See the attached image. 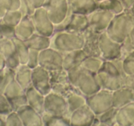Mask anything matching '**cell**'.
Masks as SVG:
<instances>
[{
	"label": "cell",
	"instance_id": "6da1fadb",
	"mask_svg": "<svg viewBox=\"0 0 134 126\" xmlns=\"http://www.w3.org/2000/svg\"><path fill=\"white\" fill-rule=\"evenodd\" d=\"M126 76L121 58L105 60L96 73L100 88L111 92L124 86Z\"/></svg>",
	"mask_w": 134,
	"mask_h": 126
},
{
	"label": "cell",
	"instance_id": "7a4b0ae2",
	"mask_svg": "<svg viewBox=\"0 0 134 126\" xmlns=\"http://www.w3.org/2000/svg\"><path fill=\"white\" fill-rule=\"evenodd\" d=\"M134 27V16L129 9H124L115 15L105 31L110 38L118 43H122L131 33Z\"/></svg>",
	"mask_w": 134,
	"mask_h": 126
},
{
	"label": "cell",
	"instance_id": "3957f363",
	"mask_svg": "<svg viewBox=\"0 0 134 126\" xmlns=\"http://www.w3.org/2000/svg\"><path fill=\"white\" fill-rule=\"evenodd\" d=\"M70 82L84 96L92 95L100 89L96 74L91 73L81 67L67 71Z\"/></svg>",
	"mask_w": 134,
	"mask_h": 126
},
{
	"label": "cell",
	"instance_id": "277c9868",
	"mask_svg": "<svg viewBox=\"0 0 134 126\" xmlns=\"http://www.w3.org/2000/svg\"><path fill=\"white\" fill-rule=\"evenodd\" d=\"M83 45L82 33H74L66 31L54 32L51 36L50 47L61 53L82 49Z\"/></svg>",
	"mask_w": 134,
	"mask_h": 126
},
{
	"label": "cell",
	"instance_id": "5b68a950",
	"mask_svg": "<svg viewBox=\"0 0 134 126\" xmlns=\"http://www.w3.org/2000/svg\"><path fill=\"white\" fill-rule=\"evenodd\" d=\"M89 27L87 15L74 13L69 10L64 20L59 24L55 25V31H66L74 33H82Z\"/></svg>",
	"mask_w": 134,
	"mask_h": 126
},
{
	"label": "cell",
	"instance_id": "8992f818",
	"mask_svg": "<svg viewBox=\"0 0 134 126\" xmlns=\"http://www.w3.org/2000/svg\"><path fill=\"white\" fill-rule=\"evenodd\" d=\"M86 104L95 115H99L113 107L112 92L100 88L95 93L86 97Z\"/></svg>",
	"mask_w": 134,
	"mask_h": 126
},
{
	"label": "cell",
	"instance_id": "52a82bcc",
	"mask_svg": "<svg viewBox=\"0 0 134 126\" xmlns=\"http://www.w3.org/2000/svg\"><path fill=\"white\" fill-rule=\"evenodd\" d=\"M56 116L70 117L65 97L52 92L45 96L44 112Z\"/></svg>",
	"mask_w": 134,
	"mask_h": 126
},
{
	"label": "cell",
	"instance_id": "ba28073f",
	"mask_svg": "<svg viewBox=\"0 0 134 126\" xmlns=\"http://www.w3.org/2000/svg\"><path fill=\"white\" fill-rule=\"evenodd\" d=\"M30 17L36 33L47 37L52 35L55 31V24L51 20L44 7L36 9Z\"/></svg>",
	"mask_w": 134,
	"mask_h": 126
},
{
	"label": "cell",
	"instance_id": "9c48e42d",
	"mask_svg": "<svg viewBox=\"0 0 134 126\" xmlns=\"http://www.w3.org/2000/svg\"><path fill=\"white\" fill-rule=\"evenodd\" d=\"M49 73L52 92L65 97L74 88L69 79L68 71L65 69L52 71Z\"/></svg>",
	"mask_w": 134,
	"mask_h": 126
},
{
	"label": "cell",
	"instance_id": "30bf717a",
	"mask_svg": "<svg viewBox=\"0 0 134 126\" xmlns=\"http://www.w3.org/2000/svg\"><path fill=\"white\" fill-rule=\"evenodd\" d=\"M99 46L100 56L103 60H113L120 58V43L110 38L105 32L100 34Z\"/></svg>",
	"mask_w": 134,
	"mask_h": 126
},
{
	"label": "cell",
	"instance_id": "8fae6325",
	"mask_svg": "<svg viewBox=\"0 0 134 126\" xmlns=\"http://www.w3.org/2000/svg\"><path fill=\"white\" fill-rule=\"evenodd\" d=\"M63 54L51 47L40 52L39 65L49 71L63 69Z\"/></svg>",
	"mask_w": 134,
	"mask_h": 126
},
{
	"label": "cell",
	"instance_id": "7c38bea8",
	"mask_svg": "<svg viewBox=\"0 0 134 126\" xmlns=\"http://www.w3.org/2000/svg\"><path fill=\"white\" fill-rule=\"evenodd\" d=\"M114 16V14L110 11L97 8L87 15L89 27L97 33H103L107 30Z\"/></svg>",
	"mask_w": 134,
	"mask_h": 126
},
{
	"label": "cell",
	"instance_id": "4fadbf2b",
	"mask_svg": "<svg viewBox=\"0 0 134 126\" xmlns=\"http://www.w3.org/2000/svg\"><path fill=\"white\" fill-rule=\"evenodd\" d=\"M43 7L55 25L64 20L69 10L67 0H46Z\"/></svg>",
	"mask_w": 134,
	"mask_h": 126
},
{
	"label": "cell",
	"instance_id": "5bb4252c",
	"mask_svg": "<svg viewBox=\"0 0 134 126\" xmlns=\"http://www.w3.org/2000/svg\"><path fill=\"white\" fill-rule=\"evenodd\" d=\"M32 86L44 96L51 92L49 71L40 65L32 69Z\"/></svg>",
	"mask_w": 134,
	"mask_h": 126
},
{
	"label": "cell",
	"instance_id": "9a60e30c",
	"mask_svg": "<svg viewBox=\"0 0 134 126\" xmlns=\"http://www.w3.org/2000/svg\"><path fill=\"white\" fill-rule=\"evenodd\" d=\"M100 33L95 32L90 27L82 33L83 45L82 50L87 56L100 57L99 41Z\"/></svg>",
	"mask_w": 134,
	"mask_h": 126
},
{
	"label": "cell",
	"instance_id": "2e32d148",
	"mask_svg": "<svg viewBox=\"0 0 134 126\" xmlns=\"http://www.w3.org/2000/svg\"><path fill=\"white\" fill-rule=\"evenodd\" d=\"M96 115L87 104L76 109L70 114V125L91 126Z\"/></svg>",
	"mask_w": 134,
	"mask_h": 126
},
{
	"label": "cell",
	"instance_id": "e0dca14e",
	"mask_svg": "<svg viewBox=\"0 0 134 126\" xmlns=\"http://www.w3.org/2000/svg\"><path fill=\"white\" fill-rule=\"evenodd\" d=\"M23 126H43L42 114L29 105H26L17 110Z\"/></svg>",
	"mask_w": 134,
	"mask_h": 126
},
{
	"label": "cell",
	"instance_id": "ac0fdd59",
	"mask_svg": "<svg viewBox=\"0 0 134 126\" xmlns=\"http://www.w3.org/2000/svg\"><path fill=\"white\" fill-rule=\"evenodd\" d=\"M113 106L119 109L134 101V90L125 86L112 92Z\"/></svg>",
	"mask_w": 134,
	"mask_h": 126
},
{
	"label": "cell",
	"instance_id": "d6986e66",
	"mask_svg": "<svg viewBox=\"0 0 134 126\" xmlns=\"http://www.w3.org/2000/svg\"><path fill=\"white\" fill-rule=\"evenodd\" d=\"M67 2L71 12L87 16L98 8L95 0H67Z\"/></svg>",
	"mask_w": 134,
	"mask_h": 126
},
{
	"label": "cell",
	"instance_id": "ffe728a7",
	"mask_svg": "<svg viewBox=\"0 0 134 126\" xmlns=\"http://www.w3.org/2000/svg\"><path fill=\"white\" fill-rule=\"evenodd\" d=\"M63 56V68L66 71L80 67L87 55L82 49L62 53Z\"/></svg>",
	"mask_w": 134,
	"mask_h": 126
},
{
	"label": "cell",
	"instance_id": "44dd1931",
	"mask_svg": "<svg viewBox=\"0 0 134 126\" xmlns=\"http://www.w3.org/2000/svg\"><path fill=\"white\" fill-rule=\"evenodd\" d=\"M28 105L35 109L40 114H42L44 112L45 96L37 90L32 85L25 90Z\"/></svg>",
	"mask_w": 134,
	"mask_h": 126
},
{
	"label": "cell",
	"instance_id": "7402d4cb",
	"mask_svg": "<svg viewBox=\"0 0 134 126\" xmlns=\"http://www.w3.org/2000/svg\"><path fill=\"white\" fill-rule=\"evenodd\" d=\"M116 122L118 126L134 125V101L118 109Z\"/></svg>",
	"mask_w": 134,
	"mask_h": 126
},
{
	"label": "cell",
	"instance_id": "603a6c76",
	"mask_svg": "<svg viewBox=\"0 0 134 126\" xmlns=\"http://www.w3.org/2000/svg\"><path fill=\"white\" fill-rule=\"evenodd\" d=\"M36 32L34 25L30 16L24 15L15 27V37L25 41Z\"/></svg>",
	"mask_w": 134,
	"mask_h": 126
},
{
	"label": "cell",
	"instance_id": "cb8c5ba5",
	"mask_svg": "<svg viewBox=\"0 0 134 126\" xmlns=\"http://www.w3.org/2000/svg\"><path fill=\"white\" fill-rule=\"evenodd\" d=\"M24 42L29 49L40 52L49 48L51 46V37L42 35L35 32L28 39L25 40Z\"/></svg>",
	"mask_w": 134,
	"mask_h": 126
},
{
	"label": "cell",
	"instance_id": "d4e9b609",
	"mask_svg": "<svg viewBox=\"0 0 134 126\" xmlns=\"http://www.w3.org/2000/svg\"><path fill=\"white\" fill-rule=\"evenodd\" d=\"M65 98L70 114L76 109L86 104V96L75 87L65 96Z\"/></svg>",
	"mask_w": 134,
	"mask_h": 126
},
{
	"label": "cell",
	"instance_id": "484cf974",
	"mask_svg": "<svg viewBox=\"0 0 134 126\" xmlns=\"http://www.w3.org/2000/svg\"><path fill=\"white\" fill-rule=\"evenodd\" d=\"M32 69L26 64H20L15 71V79L24 90L32 85Z\"/></svg>",
	"mask_w": 134,
	"mask_h": 126
},
{
	"label": "cell",
	"instance_id": "4316f807",
	"mask_svg": "<svg viewBox=\"0 0 134 126\" xmlns=\"http://www.w3.org/2000/svg\"><path fill=\"white\" fill-rule=\"evenodd\" d=\"M43 125L46 126H69L70 118L63 116H56L43 112L42 114Z\"/></svg>",
	"mask_w": 134,
	"mask_h": 126
},
{
	"label": "cell",
	"instance_id": "83f0119b",
	"mask_svg": "<svg viewBox=\"0 0 134 126\" xmlns=\"http://www.w3.org/2000/svg\"><path fill=\"white\" fill-rule=\"evenodd\" d=\"M118 109L117 108L113 106L101 114L96 115L97 118L99 119L100 126L117 125L116 116Z\"/></svg>",
	"mask_w": 134,
	"mask_h": 126
},
{
	"label": "cell",
	"instance_id": "f1b7e54d",
	"mask_svg": "<svg viewBox=\"0 0 134 126\" xmlns=\"http://www.w3.org/2000/svg\"><path fill=\"white\" fill-rule=\"evenodd\" d=\"M105 60L100 57L87 56L81 64V67L91 73L96 74L100 69Z\"/></svg>",
	"mask_w": 134,
	"mask_h": 126
},
{
	"label": "cell",
	"instance_id": "f546056e",
	"mask_svg": "<svg viewBox=\"0 0 134 126\" xmlns=\"http://www.w3.org/2000/svg\"><path fill=\"white\" fill-rule=\"evenodd\" d=\"M98 8L110 11L114 15L120 13L125 9L120 0H105L98 3Z\"/></svg>",
	"mask_w": 134,
	"mask_h": 126
},
{
	"label": "cell",
	"instance_id": "4dcf8cb0",
	"mask_svg": "<svg viewBox=\"0 0 134 126\" xmlns=\"http://www.w3.org/2000/svg\"><path fill=\"white\" fill-rule=\"evenodd\" d=\"M13 40L15 45V52L19 56L20 64H26L29 54V48L27 47L26 44L23 40L20 39L17 37H15Z\"/></svg>",
	"mask_w": 134,
	"mask_h": 126
},
{
	"label": "cell",
	"instance_id": "1f68e13d",
	"mask_svg": "<svg viewBox=\"0 0 134 126\" xmlns=\"http://www.w3.org/2000/svg\"><path fill=\"white\" fill-rule=\"evenodd\" d=\"M3 93L8 99H11L14 97H16L18 96L24 94L25 90L20 86V85L16 82V80L14 79L6 87Z\"/></svg>",
	"mask_w": 134,
	"mask_h": 126
},
{
	"label": "cell",
	"instance_id": "d6a6232c",
	"mask_svg": "<svg viewBox=\"0 0 134 126\" xmlns=\"http://www.w3.org/2000/svg\"><path fill=\"white\" fill-rule=\"evenodd\" d=\"M23 16V14L19 10L7 11L5 15L3 16V19L1 22L7 24V25L11 26L15 28L18 25V24L20 22Z\"/></svg>",
	"mask_w": 134,
	"mask_h": 126
},
{
	"label": "cell",
	"instance_id": "836d02e7",
	"mask_svg": "<svg viewBox=\"0 0 134 126\" xmlns=\"http://www.w3.org/2000/svg\"><path fill=\"white\" fill-rule=\"evenodd\" d=\"M15 52V45L13 39H0V53L7 58Z\"/></svg>",
	"mask_w": 134,
	"mask_h": 126
},
{
	"label": "cell",
	"instance_id": "e575fe53",
	"mask_svg": "<svg viewBox=\"0 0 134 126\" xmlns=\"http://www.w3.org/2000/svg\"><path fill=\"white\" fill-rule=\"evenodd\" d=\"M15 71L5 67L3 70V74L1 84H0V93H3L6 87L9 84L10 82L15 79Z\"/></svg>",
	"mask_w": 134,
	"mask_h": 126
},
{
	"label": "cell",
	"instance_id": "d590c367",
	"mask_svg": "<svg viewBox=\"0 0 134 126\" xmlns=\"http://www.w3.org/2000/svg\"><path fill=\"white\" fill-rule=\"evenodd\" d=\"M15 37V28L0 21V39L3 38L13 39Z\"/></svg>",
	"mask_w": 134,
	"mask_h": 126
},
{
	"label": "cell",
	"instance_id": "8d00e7d4",
	"mask_svg": "<svg viewBox=\"0 0 134 126\" xmlns=\"http://www.w3.org/2000/svg\"><path fill=\"white\" fill-rule=\"evenodd\" d=\"M123 68L127 75L134 74V51L122 60Z\"/></svg>",
	"mask_w": 134,
	"mask_h": 126
},
{
	"label": "cell",
	"instance_id": "74e56055",
	"mask_svg": "<svg viewBox=\"0 0 134 126\" xmlns=\"http://www.w3.org/2000/svg\"><path fill=\"white\" fill-rule=\"evenodd\" d=\"M121 45V57L120 58L123 60L124 58L132 53L134 51V45L131 42L130 37H127L124 41L120 43Z\"/></svg>",
	"mask_w": 134,
	"mask_h": 126
},
{
	"label": "cell",
	"instance_id": "f35d334b",
	"mask_svg": "<svg viewBox=\"0 0 134 126\" xmlns=\"http://www.w3.org/2000/svg\"><path fill=\"white\" fill-rule=\"evenodd\" d=\"M8 100L9 101L10 105H11L13 111H17L20 107L28 104L25 93L22 95V96H18V97H14V98Z\"/></svg>",
	"mask_w": 134,
	"mask_h": 126
},
{
	"label": "cell",
	"instance_id": "ab89813d",
	"mask_svg": "<svg viewBox=\"0 0 134 126\" xmlns=\"http://www.w3.org/2000/svg\"><path fill=\"white\" fill-rule=\"evenodd\" d=\"M6 126H23V122L16 111H12L6 116Z\"/></svg>",
	"mask_w": 134,
	"mask_h": 126
},
{
	"label": "cell",
	"instance_id": "60d3db41",
	"mask_svg": "<svg viewBox=\"0 0 134 126\" xmlns=\"http://www.w3.org/2000/svg\"><path fill=\"white\" fill-rule=\"evenodd\" d=\"M12 111L8 99L3 93H0V115L7 116Z\"/></svg>",
	"mask_w": 134,
	"mask_h": 126
},
{
	"label": "cell",
	"instance_id": "b9f144b4",
	"mask_svg": "<svg viewBox=\"0 0 134 126\" xmlns=\"http://www.w3.org/2000/svg\"><path fill=\"white\" fill-rule=\"evenodd\" d=\"M39 51L30 49L28 54V61L26 65L32 69H34L39 65Z\"/></svg>",
	"mask_w": 134,
	"mask_h": 126
},
{
	"label": "cell",
	"instance_id": "7bdbcfd3",
	"mask_svg": "<svg viewBox=\"0 0 134 126\" xmlns=\"http://www.w3.org/2000/svg\"><path fill=\"white\" fill-rule=\"evenodd\" d=\"M20 61L19 56L16 52L6 58V67L11 70L16 71L17 68L20 65Z\"/></svg>",
	"mask_w": 134,
	"mask_h": 126
},
{
	"label": "cell",
	"instance_id": "ee69618b",
	"mask_svg": "<svg viewBox=\"0 0 134 126\" xmlns=\"http://www.w3.org/2000/svg\"><path fill=\"white\" fill-rule=\"evenodd\" d=\"M0 5L5 8L7 11L19 10L20 0H0Z\"/></svg>",
	"mask_w": 134,
	"mask_h": 126
},
{
	"label": "cell",
	"instance_id": "f6af8a7d",
	"mask_svg": "<svg viewBox=\"0 0 134 126\" xmlns=\"http://www.w3.org/2000/svg\"><path fill=\"white\" fill-rule=\"evenodd\" d=\"M19 11L21 12L23 16L24 15L31 16L35 11V9L32 7L28 0H20V6Z\"/></svg>",
	"mask_w": 134,
	"mask_h": 126
},
{
	"label": "cell",
	"instance_id": "bcb514c9",
	"mask_svg": "<svg viewBox=\"0 0 134 126\" xmlns=\"http://www.w3.org/2000/svg\"><path fill=\"white\" fill-rule=\"evenodd\" d=\"M124 86L134 90V74L126 76Z\"/></svg>",
	"mask_w": 134,
	"mask_h": 126
},
{
	"label": "cell",
	"instance_id": "7dc6e473",
	"mask_svg": "<svg viewBox=\"0 0 134 126\" xmlns=\"http://www.w3.org/2000/svg\"><path fill=\"white\" fill-rule=\"evenodd\" d=\"M34 9H37L43 7L46 0H28Z\"/></svg>",
	"mask_w": 134,
	"mask_h": 126
},
{
	"label": "cell",
	"instance_id": "c3c4849f",
	"mask_svg": "<svg viewBox=\"0 0 134 126\" xmlns=\"http://www.w3.org/2000/svg\"><path fill=\"white\" fill-rule=\"evenodd\" d=\"M125 9H130L134 4V0H120Z\"/></svg>",
	"mask_w": 134,
	"mask_h": 126
},
{
	"label": "cell",
	"instance_id": "681fc988",
	"mask_svg": "<svg viewBox=\"0 0 134 126\" xmlns=\"http://www.w3.org/2000/svg\"><path fill=\"white\" fill-rule=\"evenodd\" d=\"M6 67V58L0 53V71H3Z\"/></svg>",
	"mask_w": 134,
	"mask_h": 126
},
{
	"label": "cell",
	"instance_id": "f907efd6",
	"mask_svg": "<svg viewBox=\"0 0 134 126\" xmlns=\"http://www.w3.org/2000/svg\"><path fill=\"white\" fill-rule=\"evenodd\" d=\"M7 10L5 8H4L3 7L0 5V21H2V20L3 19V16L5 15L6 12H7Z\"/></svg>",
	"mask_w": 134,
	"mask_h": 126
},
{
	"label": "cell",
	"instance_id": "816d5d0a",
	"mask_svg": "<svg viewBox=\"0 0 134 126\" xmlns=\"http://www.w3.org/2000/svg\"><path fill=\"white\" fill-rule=\"evenodd\" d=\"M6 116L0 115V126H6Z\"/></svg>",
	"mask_w": 134,
	"mask_h": 126
},
{
	"label": "cell",
	"instance_id": "f5cc1de1",
	"mask_svg": "<svg viewBox=\"0 0 134 126\" xmlns=\"http://www.w3.org/2000/svg\"><path fill=\"white\" fill-rule=\"evenodd\" d=\"M129 37H130L131 42H132V43L133 44V45H134V27H133V28L132 30H131V33H130Z\"/></svg>",
	"mask_w": 134,
	"mask_h": 126
},
{
	"label": "cell",
	"instance_id": "db71d44e",
	"mask_svg": "<svg viewBox=\"0 0 134 126\" xmlns=\"http://www.w3.org/2000/svg\"><path fill=\"white\" fill-rule=\"evenodd\" d=\"M129 10H130V11H131V13H132V14H133V16H134V4L133 5L132 7H131V8H130V9H129Z\"/></svg>",
	"mask_w": 134,
	"mask_h": 126
},
{
	"label": "cell",
	"instance_id": "11a10c76",
	"mask_svg": "<svg viewBox=\"0 0 134 126\" xmlns=\"http://www.w3.org/2000/svg\"><path fill=\"white\" fill-rule=\"evenodd\" d=\"M3 71H0V84H1V81H2V77H3Z\"/></svg>",
	"mask_w": 134,
	"mask_h": 126
},
{
	"label": "cell",
	"instance_id": "9f6ffc18",
	"mask_svg": "<svg viewBox=\"0 0 134 126\" xmlns=\"http://www.w3.org/2000/svg\"><path fill=\"white\" fill-rule=\"evenodd\" d=\"M95 1L96 2H97L98 3H100V2H103V1H105V0H95Z\"/></svg>",
	"mask_w": 134,
	"mask_h": 126
}]
</instances>
